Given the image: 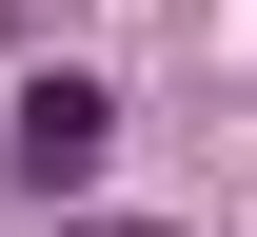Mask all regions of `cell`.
<instances>
[{"instance_id": "obj_1", "label": "cell", "mask_w": 257, "mask_h": 237, "mask_svg": "<svg viewBox=\"0 0 257 237\" xmlns=\"http://www.w3.org/2000/svg\"><path fill=\"white\" fill-rule=\"evenodd\" d=\"M99 138H119V99L99 79H20V138H0V178H40V198H79Z\"/></svg>"}]
</instances>
